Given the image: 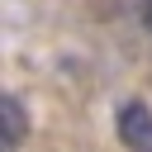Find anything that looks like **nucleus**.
Returning a JSON list of instances; mask_svg holds the SVG:
<instances>
[{"instance_id": "nucleus-2", "label": "nucleus", "mask_w": 152, "mask_h": 152, "mask_svg": "<svg viewBox=\"0 0 152 152\" xmlns=\"http://www.w3.org/2000/svg\"><path fill=\"white\" fill-rule=\"evenodd\" d=\"M24 133H28V114H24V104H19L14 95H5V100H0V147L14 152V147L24 142Z\"/></svg>"}, {"instance_id": "nucleus-3", "label": "nucleus", "mask_w": 152, "mask_h": 152, "mask_svg": "<svg viewBox=\"0 0 152 152\" xmlns=\"http://www.w3.org/2000/svg\"><path fill=\"white\" fill-rule=\"evenodd\" d=\"M142 19H147V28H152V0H147V10H142Z\"/></svg>"}, {"instance_id": "nucleus-1", "label": "nucleus", "mask_w": 152, "mask_h": 152, "mask_svg": "<svg viewBox=\"0 0 152 152\" xmlns=\"http://www.w3.org/2000/svg\"><path fill=\"white\" fill-rule=\"evenodd\" d=\"M119 138H124L133 152H152V109H147L142 100L119 104Z\"/></svg>"}]
</instances>
